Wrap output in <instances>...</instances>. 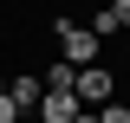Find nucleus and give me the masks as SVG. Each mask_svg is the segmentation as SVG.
I'll use <instances>...</instances> for the list:
<instances>
[{"instance_id": "nucleus-1", "label": "nucleus", "mask_w": 130, "mask_h": 123, "mask_svg": "<svg viewBox=\"0 0 130 123\" xmlns=\"http://www.w3.org/2000/svg\"><path fill=\"white\" fill-rule=\"evenodd\" d=\"M52 32H59V58H65V65H78V71H85V65H98L104 39H98L91 26H72V19H59Z\"/></svg>"}, {"instance_id": "nucleus-2", "label": "nucleus", "mask_w": 130, "mask_h": 123, "mask_svg": "<svg viewBox=\"0 0 130 123\" xmlns=\"http://www.w3.org/2000/svg\"><path fill=\"white\" fill-rule=\"evenodd\" d=\"M72 91H78V104H111V97H117V78L104 71V65H85Z\"/></svg>"}, {"instance_id": "nucleus-3", "label": "nucleus", "mask_w": 130, "mask_h": 123, "mask_svg": "<svg viewBox=\"0 0 130 123\" xmlns=\"http://www.w3.org/2000/svg\"><path fill=\"white\" fill-rule=\"evenodd\" d=\"M78 110H85V104H78V91H46L32 117H39V123H72Z\"/></svg>"}, {"instance_id": "nucleus-4", "label": "nucleus", "mask_w": 130, "mask_h": 123, "mask_svg": "<svg viewBox=\"0 0 130 123\" xmlns=\"http://www.w3.org/2000/svg\"><path fill=\"white\" fill-rule=\"evenodd\" d=\"M7 97H13L20 117H32V110H39V97H46V78H13V84H7Z\"/></svg>"}, {"instance_id": "nucleus-5", "label": "nucleus", "mask_w": 130, "mask_h": 123, "mask_svg": "<svg viewBox=\"0 0 130 123\" xmlns=\"http://www.w3.org/2000/svg\"><path fill=\"white\" fill-rule=\"evenodd\" d=\"M72 84H78V65H65V58H59V65L46 71V91H72Z\"/></svg>"}, {"instance_id": "nucleus-6", "label": "nucleus", "mask_w": 130, "mask_h": 123, "mask_svg": "<svg viewBox=\"0 0 130 123\" xmlns=\"http://www.w3.org/2000/svg\"><path fill=\"white\" fill-rule=\"evenodd\" d=\"M91 32H98V39H117L124 26H117V13H111V7H98V19H91Z\"/></svg>"}, {"instance_id": "nucleus-7", "label": "nucleus", "mask_w": 130, "mask_h": 123, "mask_svg": "<svg viewBox=\"0 0 130 123\" xmlns=\"http://www.w3.org/2000/svg\"><path fill=\"white\" fill-rule=\"evenodd\" d=\"M98 123H130V104H117V97H111V104H98Z\"/></svg>"}, {"instance_id": "nucleus-8", "label": "nucleus", "mask_w": 130, "mask_h": 123, "mask_svg": "<svg viewBox=\"0 0 130 123\" xmlns=\"http://www.w3.org/2000/svg\"><path fill=\"white\" fill-rule=\"evenodd\" d=\"M0 123H20V110H13V97H7V78H0Z\"/></svg>"}, {"instance_id": "nucleus-9", "label": "nucleus", "mask_w": 130, "mask_h": 123, "mask_svg": "<svg viewBox=\"0 0 130 123\" xmlns=\"http://www.w3.org/2000/svg\"><path fill=\"white\" fill-rule=\"evenodd\" d=\"M111 13H117V26L130 32V0H111Z\"/></svg>"}, {"instance_id": "nucleus-10", "label": "nucleus", "mask_w": 130, "mask_h": 123, "mask_svg": "<svg viewBox=\"0 0 130 123\" xmlns=\"http://www.w3.org/2000/svg\"><path fill=\"white\" fill-rule=\"evenodd\" d=\"M72 123H98V110H78V117H72Z\"/></svg>"}]
</instances>
